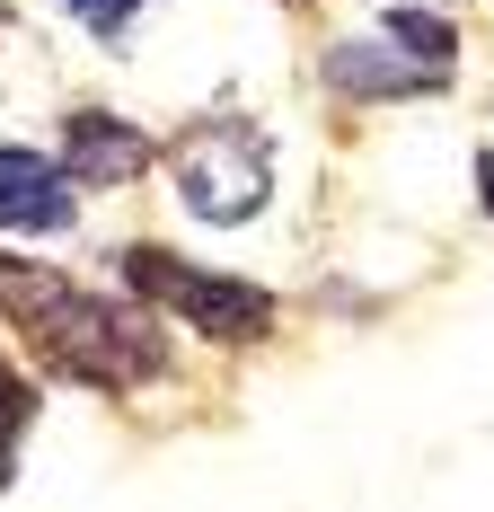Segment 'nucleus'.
I'll return each mask as SVG.
<instances>
[{
    "instance_id": "1a4fd4ad",
    "label": "nucleus",
    "mask_w": 494,
    "mask_h": 512,
    "mask_svg": "<svg viewBox=\"0 0 494 512\" xmlns=\"http://www.w3.org/2000/svg\"><path fill=\"white\" fill-rule=\"evenodd\" d=\"M477 204L494 212V151H477Z\"/></svg>"
},
{
    "instance_id": "9b49d317",
    "label": "nucleus",
    "mask_w": 494,
    "mask_h": 512,
    "mask_svg": "<svg viewBox=\"0 0 494 512\" xmlns=\"http://www.w3.org/2000/svg\"><path fill=\"white\" fill-rule=\"evenodd\" d=\"M415 9H433V0H415Z\"/></svg>"
},
{
    "instance_id": "423d86ee",
    "label": "nucleus",
    "mask_w": 494,
    "mask_h": 512,
    "mask_svg": "<svg viewBox=\"0 0 494 512\" xmlns=\"http://www.w3.org/2000/svg\"><path fill=\"white\" fill-rule=\"evenodd\" d=\"M80 221V186H71V168L45 151H27V142H0V230L9 239H62Z\"/></svg>"
},
{
    "instance_id": "7ed1b4c3",
    "label": "nucleus",
    "mask_w": 494,
    "mask_h": 512,
    "mask_svg": "<svg viewBox=\"0 0 494 512\" xmlns=\"http://www.w3.org/2000/svg\"><path fill=\"white\" fill-rule=\"evenodd\" d=\"M168 177H177V204L212 221V230H239L274 204V142L247 124V115H203L168 142Z\"/></svg>"
},
{
    "instance_id": "20e7f679",
    "label": "nucleus",
    "mask_w": 494,
    "mask_h": 512,
    "mask_svg": "<svg viewBox=\"0 0 494 512\" xmlns=\"http://www.w3.org/2000/svg\"><path fill=\"white\" fill-rule=\"evenodd\" d=\"M124 283H133L159 318H186V327H203L212 345H256V336H274V292H265V283L203 274V265H186V256H168V248H150V239H133V248H124Z\"/></svg>"
},
{
    "instance_id": "9d476101",
    "label": "nucleus",
    "mask_w": 494,
    "mask_h": 512,
    "mask_svg": "<svg viewBox=\"0 0 494 512\" xmlns=\"http://www.w3.org/2000/svg\"><path fill=\"white\" fill-rule=\"evenodd\" d=\"M9 27H18V9H9V0H0V36H9Z\"/></svg>"
},
{
    "instance_id": "39448f33",
    "label": "nucleus",
    "mask_w": 494,
    "mask_h": 512,
    "mask_svg": "<svg viewBox=\"0 0 494 512\" xmlns=\"http://www.w3.org/2000/svg\"><path fill=\"white\" fill-rule=\"evenodd\" d=\"M150 159H159V142H150L133 115H115V106H71L62 115V168H71V186L115 195V186L150 177Z\"/></svg>"
},
{
    "instance_id": "6e6552de",
    "label": "nucleus",
    "mask_w": 494,
    "mask_h": 512,
    "mask_svg": "<svg viewBox=\"0 0 494 512\" xmlns=\"http://www.w3.org/2000/svg\"><path fill=\"white\" fill-rule=\"evenodd\" d=\"M62 9H71V18H80L89 36H106V45H124V27H133V9H142V0H62Z\"/></svg>"
},
{
    "instance_id": "0eeeda50",
    "label": "nucleus",
    "mask_w": 494,
    "mask_h": 512,
    "mask_svg": "<svg viewBox=\"0 0 494 512\" xmlns=\"http://www.w3.org/2000/svg\"><path fill=\"white\" fill-rule=\"evenodd\" d=\"M36 424V389H27V371H9L0 362V486H9V468H18V433Z\"/></svg>"
},
{
    "instance_id": "f03ea898",
    "label": "nucleus",
    "mask_w": 494,
    "mask_h": 512,
    "mask_svg": "<svg viewBox=\"0 0 494 512\" xmlns=\"http://www.w3.org/2000/svg\"><path fill=\"white\" fill-rule=\"evenodd\" d=\"M318 80L336 98H362V106L433 98V89L459 80V27H450L442 9H397V18L362 27V36H336L327 62H318Z\"/></svg>"
},
{
    "instance_id": "f257e3e1",
    "label": "nucleus",
    "mask_w": 494,
    "mask_h": 512,
    "mask_svg": "<svg viewBox=\"0 0 494 512\" xmlns=\"http://www.w3.org/2000/svg\"><path fill=\"white\" fill-rule=\"evenodd\" d=\"M0 318L27 336V354L53 380H80V389H150L168 371L159 309L80 292L62 265H36V256H0Z\"/></svg>"
}]
</instances>
